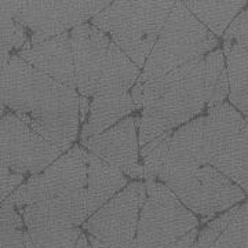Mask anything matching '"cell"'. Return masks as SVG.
I'll use <instances>...</instances> for the list:
<instances>
[{
  "label": "cell",
  "mask_w": 248,
  "mask_h": 248,
  "mask_svg": "<svg viewBox=\"0 0 248 248\" xmlns=\"http://www.w3.org/2000/svg\"><path fill=\"white\" fill-rule=\"evenodd\" d=\"M140 148L174 131L229 98L226 58L221 47L167 75L135 84Z\"/></svg>",
  "instance_id": "cell-1"
},
{
  "label": "cell",
  "mask_w": 248,
  "mask_h": 248,
  "mask_svg": "<svg viewBox=\"0 0 248 248\" xmlns=\"http://www.w3.org/2000/svg\"><path fill=\"white\" fill-rule=\"evenodd\" d=\"M4 108L47 141L69 151L79 137L80 95L33 69L17 54L1 71V116Z\"/></svg>",
  "instance_id": "cell-2"
},
{
  "label": "cell",
  "mask_w": 248,
  "mask_h": 248,
  "mask_svg": "<svg viewBox=\"0 0 248 248\" xmlns=\"http://www.w3.org/2000/svg\"><path fill=\"white\" fill-rule=\"evenodd\" d=\"M177 1H113L91 19L131 61L143 69Z\"/></svg>",
  "instance_id": "cell-3"
},
{
  "label": "cell",
  "mask_w": 248,
  "mask_h": 248,
  "mask_svg": "<svg viewBox=\"0 0 248 248\" xmlns=\"http://www.w3.org/2000/svg\"><path fill=\"white\" fill-rule=\"evenodd\" d=\"M219 48V39L177 1L153 46L137 84L157 79Z\"/></svg>",
  "instance_id": "cell-4"
},
{
  "label": "cell",
  "mask_w": 248,
  "mask_h": 248,
  "mask_svg": "<svg viewBox=\"0 0 248 248\" xmlns=\"http://www.w3.org/2000/svg\"><path fill=\"white\" fill-rule=\"evenodd\" d=\"M141 72L117 46L110 45L102 75L91 98L89 117L80 131V141L107 131L137 110L131 90Z\"/></svg>",
  "instance_id": "cell-5"
},
{
  "label": "cell",
  "mask_w": 248,
  "mask_h": 248,
  "mask_svg": "<svg viewBox=\"0 0 248 248\" xmlns=\"http://www.w3.org/2000/svg\"><path fill=\"white\" fill-rule=\"evenodd\" d=\"M160 182L204 221L244 203L248 196L211 163H200L161 175Z\"/></svg>",
  "instance_id": "cell-6"
},
{
  "label": "cell",
  "mask_w": 248,
  "mask_h": 248,
  "mask_svg": "<svg viewBox=\"0 0 248 248\" xmlns=\"http://www.w3.org/2000/svg\"><path fill=\"white\" fill-rule=\"evenodd\" d=\"M203 117L210 163L248 196V119L231 102L210 109Z\"/></svg>",
  "instance_id": "cell-7"
},
{
  "label": "cell",
  "mask_w": 248,
  "mask_h": 248,
  "mask_svg": "<svg viewBox=\"0 0 248 248\" xmlns=\"http://www.w3.org/2000/svg\"><path fill=\"white\" fill-rule=\"evenodd\" d=\"M135 248H167L199 228L197 215L157 179H148Z\"/></svg>",
  "instance_id": "cell-8"
},
{
  "label": "cell",
  "mask_w": 248,
  "mask_h": 248,
  "mask_svg": "<svg viewBox=\"0 0 248 248\" xmlns=\"http://www.w3.org/2000/svg\"><path fill=\"white\" fill-rule=\"evenodd\" d=\"M109 1H1V10L7 11L32 32L29 45L39 43L75 28L87 24ZM27 43V45H28Z\"/></svg>",
  "instance_id": "cell-9"
},
{
  "label": "cell",
  "mask_w": 248,
  "mask_h": 248,
  "mask_svg": "<svg viewBox=\"0 0 248 248\" xmlns=\"http://www.w3.org/2000/svg\"><path fill=\"white\" fill-rule=\"evenodd\" d=\"M87 151L73 145L40 174L29 177L6 200L17 210L37 202L71 197L86 192Z\"/></svg>",
  "instance_id": "cell-10"
},
{
  "label": "cell",
  "mask_w": 248,
  "mask_h": 248,
  "mask_svg": "<svg viewBox=\"0 0 248 248\" xmlns=\"http://www.w3.org/2000/svg\"><path fill=\"white\" fill-rule=\"evenodd\" d=\"M145 181H133L84 222L83 229L110 248H135Z\"/></svg>",
  "instance_id": "cell-11"
},
{
  "label": "cell",
  "mask_w": 248,
  "mask_h": 248,
  "mask_svg": "<svg viewBox=\"0 0 248 248\" xmlns=\"http://www.w3.org/2000/svg\"><path fill=\"white\" fill-rule=\"evenodd\" d=\"M13 112L1 116V164L22 175H36L65 153Z\"/></svg>",
  "instance_id": "cell-12"
},
{
  "label": "cell",
  "mask_w": 248,
  "mask_h": 248,
  "mask_svg": "<svg viewBox=\"0 0 248 248\" xmlns=\"http://www.w3.org/2000/svg\"><path fill=\"white\" fill-rule=\"evenodd\" d=\"M81 146L128 178L145 181L140 156L138 117L127 116L107 131L80 141Z\"/></svg>",
  "instance_id": "cell-13"
},
{
  "label": "cell",
  "mask_w": 248,
  "mask_h": 248,
  "mask_svg": "<svg viewBox=\"0 0 248 248\" xmlns=\"http://www.w3.org/2000/svg\"><path fill=\"white\" fill-rule=\"evenodd\" d=\"M72 54L80 97L91 99L97 89L112 40L93 24L71 31Z\"/></svg>",
  "instance_id": "cell-14"
},
{
  "label": "cell",
  "mask_w": 248,
  "mask_h": 248,
  "mask_svg": "<svg viewBox=\"0 0 248 248\" xmlns=\"http://www.w3.org/2000/svg\"><path fill=\"white\" fill-rule=\"evenodd\" d=\"M19 213L35 248H76L83 229L71 223L51 203L37 202Z\"/></svg>",
  "instance_id": "cell-15"
},
{
  "label": "cell",
  "mask_w": 248,
  "mask_h": 248,
  "mask_svg": "<svg viewBox=\"0 0 248 248\" xmlns=\"http://www.w3.org/2000/svg\"><path fill=\"white\" fill-rule=\"evenodd\" d=\"M17 55L36 71L45 73L68 87L78 90L71 32L33 45L28 43L18 51Z\"/></svg>",
  "instance_id": "cell-16"
},
{
  "label": "cell",
  "mask_w": 248,
  "mask_h": 248,
  "mask_svg": "<svg viewBox=\"0 0 248 248\" xmlns=\"http://www.w3.org/2000/svg\"><path fill=\"white\" fill-rule=\"evenodd\" d=\"M128 177L120 170L87 152L86 207L89 218L128 185Z\"/></svg>",
  "instance_id": "cell-17"
},
{
  "label": "cell",
  "mask_w": 248,
  "mask_h": 248,
  "mask_svg": "<svg viewBox=\"0 0 248 248\" xmlns=\"http://www.w3.org/2000/svg\"><path fill=\"white\" fill-rule=\"evenodd\" d=\"M229 80V102L248 119V45L223 42Z\"/></svg>",
  "instance_id": "cell-18"
},
{
  "label": "cell",
  "mask_w": 248,
  "mask_h": 248,
  "mask_svg": "<svg viewBox=\"0 0 248 248\" xmlns=\"http://www.w3.org/2000/svg\"><path fill=\"white\" fill-rule=\"evenodd\" d=\"M195 16L215 37L221 39L248 1H184Z\"/></svg>",
  "instance_id": "cell-19"
},
{
  "label": "cell",
  "mask_w": 248,
  "mask_h": 248,
  "mask_svg": "<svg viewBox=\"0 0 248 248\" xmlns=\"http://www.w3.org/2000/svg\"><path fill=\"white\" fill-rule=\"evenodd\" d=\"M1 248H35L24 218L14 205L1 203Z\"/></svg>",
  "instance_id": "cell-20"
},
{
  "label": "cell",
  "mask_w": 248,
  "mask_h": 248,
  "mask_svg": "<svg viewBox=\"0 0 248 248\" xmlns=\"http://www.w3.org/2000/svg\"><path fill=\"white\" fill-rule=\"evenodd\" d=\"M174 131H169L156 137L153 141L148 142L140 148L141 164L143 169L145 181L148 179H157L163 170L164 161L167 159L170 149V142Z\"/></svg>",
  "instance_id": "cell-21"
},
{
  "label": "cell",
  "mask_w": 248,
  "mask_h": 248,
  "mask_svg": "<svg viewBox=\"0 0 248 248\" xmlns=\"http://www.w3.org/2000/svg\"><path fill=\"white\" fill-rule=\"evenodd\" d=\"M28 31L7 11L1 10V71L7 68L10 53L13 50H22L29 42Z\"/></svg>",
  "instance_id": "cell-22"
},
{
  "label": "cell",
  "mask_w": 248,
  "mask_h": 248,
  "mask_svg": "<svg viewBox=\"0 0 248 248\" xmlns=\"http://www.w3.org/2000/svg\"><path fill=\"white\" fill-rule=\"evenodd\" d=\"M215 247L248 248V202L240 204L239 210L218 239Z\"/></svg>",
  "instance_id": "cell-23"
},
{
  "label": "cell",
  "mask_w": 248,
  "mask_h": 248,
  "mask_svg": "<svg viewBox=\"0 0 248 248\" xmlns=\"http://www.w3.org/2000/svg\"><path fill=\"white\" fill-rule=\"evenodd\" d=\"M0 170H1V203H3L27 181L28 178L27 175L16 172L3 164H1Z\"/></svg>",
  "instance_id": "cell-24"
},
{
  "label": "cell",
  "mask_w": 248,
  "mask_h": 248,
  "mask_svg": "<svg viewBox=\"0 0 248 248\" xmlns=\"http://www.w3.org/2000/svg\"><path fill=\"white\" fill-rule=\"evenodd\" d=\"M199 232L200 231H199V228H197V229L192 231L190 233H187L185 237L178 240L177 243L171 244V246L167 248H192L193 247V244H195L196 239H197V236H199Z\"/></svg>",
  "instance_id": "cell-25"
},
{
  "label": "cell",
  "mask_w": 248,
  "mask_h": 248,
  "mask_svg": "<svg viewBox=\"0 0 248 248\" xmlns=\"http://www.w3.org/2000/svg\"><path fill=\"white\" fill-rule=\"evenodd\" d=\"M89 241L93 248H110L108 247L107 244H104L102 241H99V240L95 239V237H93V236H89Z\"/></svg>",
  "instance_id": "cell-26"
},
{
  "label": "cell",
  "mask_w": 248,
  "mask_h": 248,
  "mask_svg": "<svg viewBox=\"0 0 248 248\" xmlns=\"http://www.w3.org/2000/svg\"><path fill=\"white\" fill-rule=\"evenodd\" d=\"M213 248H217V247H213Z\"/></svg>",
  "instance_id": "cell-27"
}]
</instances>
